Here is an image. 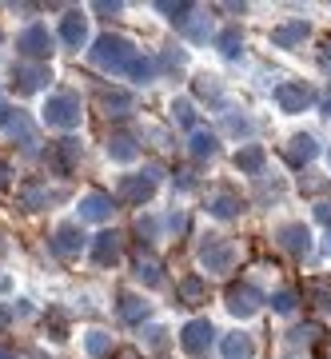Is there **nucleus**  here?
<instances>
[{
    "instance_id": "obj_1",
    "label": "nucleus",
    "mask_w": 331,
    "mask_h": 359,
    "mask_svg": "<svg viewBox=\"0 0 331 359\" xmlns=\"http://www.w3.org/2000/svg\"><path fill=\"white\" fill-rule=\"evenodd\" d=\"M140 52H136V44L124 36H100L96 40V48H92V65L104 68V72H124L128 76V68H132V60H136Z\"/></svg>"
},
{
    "instance_id": "obj_2",
    "label": "nucleus",
    "mask_w": 331,
    "mask_h": 359,
    "mask_svg": "<svg viewBox=\"0 0 331 359\" xmlns=\"http://www.w3.org/2000/svg\"><path fill=\"white\" fill-rule=\"evenodd\" d=\"M80 100L72 92H52L48 100H44V124L48 128H60V132H72L80 128Z\"/></svg>"
},
{
    "instance_id": "obj_3",
    "label": "nucleus",
    "mask_w": 331,
    "mask_h": 359,
    "mask_svg": "<svg viewBox=\"0 0 331 359\" xmlns=\"http://www.w3.org/2000/svg\"><path fill=\"white\" fill-rule=\"evenodd\" d=\"M200 264H204L212 276H224V271L236 268V248L228 244V240H219V236H212L204 248H200Z\"/></svg>"
},
{
    "instance_id": "obj_4",
    "label": "nucleus",
    "mask_w": 331,
    "mask_h": 359,
    "mask_svg": "<svg viewBox=\"0 0 331 359\" xmlns=\"http://www.w3.org/2000/svg\"><path fill=\"white\" fill-rule=\"evenodd\" d=\"M16 52L20 56H32V60H48L52 56V32L48 25H28L20 36H16Z\"/></svg>"
},
{
    "instance_id": "obj_5",
    "label": "nucleus",
    "mask_w": 331,
    "mask_h": 359,
    "mask_svg": "<svg viewBox=\"0 0 331 359\" xmlns=\"http://www.w3.org/2000/svg\"><path fill=\"white\" fill-rule=\"evenodd\" d=\"M212 339H216L212 320H191V323H184V332H180V347H184L188 355H204L208 347H212Z\"/></svg>"
},
{
    "instance_id": "obj_6",
    "label": "nucleus",
    "mask_w": 331,
    "mask_h": 359,
    "mask_svg": "<svg viewBox=\"0 0 331 359\" xmlns=\"http://www.w3.org/2000/svg\"><path fill=\"white\" fill-rule=\"evenodd\" d=\"M259 304H264V295L255 292L252 283H236V287H228V311L236 316V320H252L255 311H259Z\"/></svg>"
},
{
    "instance_id": "obj_7",
    "label": "nucleus",
    "mask_w": 331,
    "mask_h": 359,
    "mask_svg": "<svg viewBox=\"0 0 331 359\" xmlns=\"http://www.w3.org/2000/svg\"><path fill=\"white\" fill-rule=\"evenodd\" d=\"M84 244H88V236H84L80 224H60L56 236H52V248H56L64 259H76L80 252H84Z\"/></svg>"
},
{
    "instance_id": "obj_8",
    "label": "nucleus",
    "mask_w": 331,
    "mask_h": 359,
    "mask_svg": "<svg viewBox=\"0 0 331 359\" xmlns=\"http://www.w3.org/2000/svg\"><path fill=\"white\" fill-rule=\"evenodd\" d=\"M311 100H316V92L307 88V84H280V88H276V104H280L288 116L307 112V108H311Z\"/></svg>"
},
{
    "instance_id": "obj_9",
    "label": "nucleus",
    "mask_w": 331,
    "mask_h": 359,
    "mask_svg": "<svg viewBox=\"0 0 331 359\" xmlns=\"http://www.w3.org/2000/svg\"><path fill=\"white\" fill-rule=\"evenodd\" d=\"M156 196V176H124L120 180V200L128 204H148Z\"/></svg>"
},
{
    "instance_id": "obj_10",
    "label": "nucleus",
    "mask_w": 331,
    "mask_h": 359,
    "mask_svg": "<svg viewBox=\"0 0 331 359\" xmlns=\"http://www.w3.org/2000/svg\"><path fill=\"white\" fill-rule=\"evenodd\" d=\"M276 240H280L292 256H307V252H311V231H307L304 224H280V228H276Z\"/></svg>"
},
{
    "instance_id": "obj_11",
    "label": "nucleus",
    "mask_w": 331,
    "mask_h": 359,
    "mask_svg": "<svg viewBox=\"0 0 331 359\" xmlns=\"http://www.w3.org/2000/svg\"><path fill=\"white\" fill-rule=\"evenodd\" d=\"M64 192L60 188H44V184H28L25 192H20V204L28 208V212H44L48 204H60Z\"/></svg>"
},
{
    "instance_id": "obj_12",
    "label": "nucleus",
    "mask_w": 331,
    "mask_h": 359,
    "mask_svg": "<svg viewBox=\"0 0 331 359\" xmlns=\"http://www.w3.org/2000/svg\"><path fill=\"white\" fill-rule=\"evenodd\" d=\"M116 200L108 192H88L80 200V219H112Z\"/></svg>"
},
{
    "instance_id": "obj_13",
    "label": "nucleus",
    "mask_w": 331,
    "mask_h": 359,
    "mask_svg": "<svg viewBox=\"0 0 331 359\" xmlns=\"http://www.w3.org/2000/svg\"><path fill=\"white\" fill-rule=\"evenodd\" d=\"M92 259H96V268H112L120 259V236L116 231H100L96 244H92Z\"/></svg>"
},
{
    "instance_id": "obj_14",
    "label": "nucleus",
    "mask_w": 331,
    "mask_h": 359,
    "mask_svg": "<svg viewBox=\"0 0 331 359\" xmlns=\"http://www.w3.org/2000/svg\"><path fill=\"white\" fill-rule=\"evenodd\" d=\"M13 80H16V88L20 92H36V88H44V84L52 80V72L44 65H16Z\"/></svg>"
},
{
    "instance_id": "obj_15",
    "label": "nucleus",
    "mask_w": 331,
    "mask_h": 359,
    "mask_svg": "<svg viewBox=\"0 0 331 359\" xmlns=\"http://www.w3.org/2000/svg\"><path fill=\"white\" fill-rule=\"evenodd\" d=\"M60 40L68 44V48H80V44L88 40V16H84V13H68V16H64Z\"/></svg>"
},
{
    "instance_id": "obj_16",
    "label": "nucleus",
    "mask_w": 331,
    "mask_h": 359,
    "mask_svg": "<svg viewBox=\"0 0 331 359\" xmlns=\"http://www.w3.org/2000/svg\"><path fill=\"white\" fill-rule=\"evenodd\" d=\"M311 36V25L307 20H292V25H283L271 32V44L276 48H295V44H304V40Z\"/></svg>"
},
{
    "instance_id": "obj_17",
    "label": "nucleus",
    "mask_w": 331,
    "mask_h": 359,
    "mask_svg": "<svg viewBox=\"0 0 331 359\" xmlns=\"http://www.w3.org/2000/svg\"><path fill=\"white\" fill-rule=\"evenodd\" d=\"M176 295L188 304V308H200V304H208V280H200V276H184V280L176 283Z\"/></svg>"
},
{
    "instance_id": "obj_18",
    "label": "nucleus",
    "mask_w": 331,
    "mask_h": 359,
    "mask_svg": "<svg viewBox=\"0 0 331 359\" xmlns=\"http://www.w3.org/2000/svg\"><path fill=\"white\" fill-rule=\"evenodd\" d=\"M208 212H212L216 219H236L243 212V200L236 192H216L212 200H208Z\"/></svg>"
},
{
    "instance_id": "obj_19",
    "label": "nucleus",
    "mask_w": 331,
    "mask_h": 359,
    "mask_svg": "<svg viewBox=\"0 0 331 359\" xmlns=\"http://www.w3.org/2000/svg\"><path fill=\"white\" fill-rule=\"evenodd\" d=\"M108 156H112L116 164H132V160L140 156V148H136V140H132L128 132H116L112 140H108Z\"/></svg>"
},
{
    "instance_id": "obj_20",
    "label": "nucleus",
    "mask_w": 331,
    "mask_h": 359,
    "mask_svg": "<svg viewBox=\"0 0 331 359\" xmlns=\"http://www.w3.org/2000/svg\"><path fill=\"white\" fill-rule=\"evenodd\" d=\"M224 359H255L252 335H243V332L228 335V339H224Z\"/></svg>"
},
{
    "instance_id": "obj_21",
    "label": "nucleus",
    "mask_w": 331,
    "mask_h": 359,
    "mask_svg": "<svg viewBox=\"0 0 331 359\" xmlns=\"http://www.w3.org/2000/svg\"><path fill=\"white\" fill-rule=\"evenodd\" d=\"M264 160H268V152H264L259 144H248V148H240V152H236V168H240V172H248V176H255V172L264 168Z\"/></svg>"
},
{
    "instance_id": "obj_22",
    "label": "nucleus",
    "mask_w": 331,
    "mask_h": 359,
    "mask_svg": "<svg viewBox=\"0 0 331 359\" xmlns=\"http://www.w3.org/2000/svg\"><path fill=\"white\" fill-rule=\"evenodd\" d=\"M288 160H292L295 168L311 164V160H316V140H311V136H295L292 148H288Z\"/></svg>"
},
{
    "instance_id": "obj_23",
    "label": "nucleus",
    "mask_w": 331,
    "mask_h": 359,
    "mask_svg": "<svg viewBox=\"0 0 331 359\" xmlns=\"http://www.w3.org/2000/svg\"><path fill=\"white\" fill-rule=\"evenodd\" d=\"M120 320H128V323H140V320H148V304H144L140 295H120Z\"/></svg>"
},
{
    "instance_id": "obj_24",
    "label": "nucleus",
    "mask_w": 331,
    "mask_h": 359,
    "mask_svg": "<svg viewBox=\"0 0 331 359\" xmlns=\"http://www.w3.org/2000/svg\"><path fill=\"white\" fill-rule=\"evenodd\" d=\"M76 156H80V140H60L52 148V164L60 168V172H68V168L76 164Z\"/></svg>"
},
{
    "instance_id": "obj_25",
    "label": "nucleus",
    "mask_w": 331,
    "mask_h": 359,
    "mask_svg": "<svg viewBox=\"0 0 331 359\" xmlns=\"http://www.w3.org/2000/svg\"><path fill=\"white\" fill-rule=\"evenodd\" d=\"M216 148H219V140H216V132H204V128H196L191 132V156H216Z\"/></svg>"
},
{
    "instance_id": "obj_26",
    "label": "nucleus",
    "mask_w": 331,
    "mask_h": 359,
    "mask_svg": "<svg viewBox=\"0 0 331 359\" xmlns=\"http://www.w3.org/2000/svg\"><path fill=\"white\" fill-rule=\"evenodd\" d=\"M216 48L224 52V56H240V48H243V32L240 28H224L216 36Z\"/></svg>"
},
{
    "instance_id": "obj_27",
    "label": "nucleus",
    "mask_w": 331,
    "mask_h": 359,
    "mask_svg": "<svg viewBox=\"0 0 331 359\" xmlns=\"http://www.w3.org/2000/svg\"><path fill=\"white\" fill-rule=\"evenodd\" d=\"M84 351H88L92 359L108 355V351H112V335H108V332H88V335H84Z\"/></svg>"
},
{
    "instance_id": "obj_28",
    "label": "nucleus",
    "mask_w": 331,
    "mask_h": 359,
    "mask_svg": "<svg viewBox=\"0 0 331 359\" xmlns=\"http://www.w3.org/2000/svg\"><path fill=\"white\" fill-rule=\"evenodd\" d=\"M136 280L148 287H160V264L156 259H136Z\"/></svg>"
},
{
    "instance_id": "obj_29",
    "label": "nucleus",
    "mask_w": 331,
    "mask_h": 359,
    "mask_svg": "<svg viewBox=\"0 0 331 359\" xmlns=\"http://www.w3.org/2000/svg\"><path fill=\"white\" fill-rule=\"evenodd\" d=\"M172 116H176L180 124H184V128H191V124H196V112H191V100H176V104H172Z\"/></svg>"
},
{
    "instance_id": "obj_30",
    "label": "nucleus",
    "mask_w": 331,
    "mask_h": 359,
    "mask_svg": "<svg viewBox=\"0 0 331 359\" xmlns=\"http://www.w3.org/2000/svg\"><path fill=\"white\" fill-rule=\"evenodd\" d=\"M152 72H156V65H152V60H140V56H136L132 68H128V76H132V80H152Z\"/></svg>"
},
{
    "instance_id": "obj_31",
    "label": "nucleus",
    "mask_w": 331,
    "mask_h": 359,
    "mask_svg": "<svg viewBox=\"0 0 331 359\" xmlns=\"http://www.w3.org/2000/svg\"><path fill=\"white\" fill-rule=\"evenodd\" d=\"M271 308L280 311V316H288V311H295V295L292 292H276L271 295Z\"/></svg>"
},
{
    "instance_id": "obj_32",
    "label": "nucleus",
    "mask_w": 331,
    "mask_h": 359,
    "mask_svg": "<svg viewBox=\"0 0 331 359\" xmlns=\"http://www.w3.org/2000/svg\"><path fill=\"white\" fill-rule=\"evenodd\" d=\"M307 295H316V308L331 311V287H323V283H311V287H307Z\"/></svg>"
},
{
    "instance_id": "obj_33",
    "label": "nucleus",
    "mask_w": 331,
    "mask_h": 359,
    "mask_svg": "<svg viewBox=\"0 0 331 359\" xmlns=\"http://www.w3.org/2000/svg\"><path fill=\"white\" fill-rule=\"evenodd\" d=\"M104 108L112 112V108H132V96L128 92H104Z\"/></svg>"
},
{
    "instance_id": "obj_34",
    "label": "nucleus",
    "mask_w": 331,
    "mask_h": 359,
    "mask_svg": "<svg viewBox=\"0 0 331 359\" xmlns=\"http://www.w3.org/2000/svg\"><path fill=\"white\" fill-rule=\"evenodd\" d=\"M156 8L168 13L172 20H188V13H191V4H168V0H164V4H156Z\"/></svg>"
},
{
    "instance_id": "obj_35",
    "label": "nucleus",
    "mask_w": 331,
    "mask_h": 359,
    "mask_svg": "<svg viewBox=\"0 0 331 359\" xmlns=\"http://www.w3.org/2000/svg\"><path fill=\"white\" fill-rule=\"evenodd\" d=\"M148 335H152V339H148V347H164V327H152V332H148Z\"/></svg>"
},
{
    "instance_id": "obj_36",
    "label": "nucleus",
    "mask_w": 331,
    "mask_h": 359,
    "mask_svg": "<svg viewBox=\"0 0 331 359\" xmlns=\"http://www.w3.org/2000/svg\"><path fill=\"white\" fill-rule=\"evenodd\" d=\"M316 216L323 219V224H331V204H319V208H316Z\"/></svg>"
},
{
    "instance_id": "obj_37",
    "label": "nucleus",
    "mask_w": 331,
    "mask_h": 359,
    "mask_svg": "<svg viewBox=\"0 0 331 359\" xmlns=\"http://www.w3.org/2000/svg\"><path fill=\"white\" fill-rule=\"evenodd\" d=\"M4 184H8V160L0 156V188H4Z\"/></svg>"
},
{
    "instance_id": "obj_38",
    "label": "nucleus",
    "mask_w": 331,
    "mask_h": 359,
    "mask_svg": "<svg viewBox=\"0 0 331 359\" xmlns=\"http://www.w3.org/2000/svg\"><path fill=\"white\" fill-rule=\"evenodd\" d=\"M8 323H13V311H8V308H0V332H4Z\"/></svg>"
},
{
    "instance_id": "obj_39",
    "label": "nucleus",
    "mask_w": 331,
    "mask_h": 359,
    "mask_svg": "<svg viewBox=\"0 0 331 359\" xmlns=\"http://www.w3.org/2000/svg\"><path fill=\"white\" fill-rule=\"evenodd\" d=\"M0 359H16V351H13V347H4V344H0Z\"/></svg>"
},
{
    "instance_id": "obj_40",
    "label": "nucleus",
    "mask_w": 331,
    "mask_h": 359,
    "mask_svg": "<svg viewBox=\"0 0 331 359\" xmlns=\"http://www.w3.org/2000/svg\"><path fill=\"white\" fill-rule=\"evenodd\" d=\"M323 256H331V236H327V244H323Z\"/></svg>"
},
{
    "instance_id": "obj_41",
    "label": "nucleus",
    "mask_w": 331,
    "mask_h": 359,
    "mask_svg": "<svg viewBox=\"0 0 331 359\" xmlns=\"http://www.w3.org/2000/svg\"><path fill=\"white\" fill-rule=\"evenodd\" d=\"M327 164H331V152H327Z\"/></svg>"
}]
</instances>
